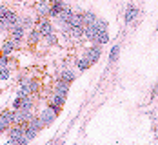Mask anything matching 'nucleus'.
Masks as SVG:
<instances>
[{
    "mask_svg": "<svg viewBox=\"0 0 158 145\" xmlns=\"http://www.w3.org/2000/svg\"><path fill=\"white\" fill-rule=\"evenodd\" d=\"M89 65H91V60H89L87 56H84V58H80V60H78V67L82 69V71H85Z\"/></svg>",
    "mask_w": 158,
    "mask_h": 145,
    "instance_id": "nucleus-20",
    "label": "nucleus"
},
{
    "mask_svg": "<svg viewBox=\"0 0 158 145\" xmlns=\"http://www.w3.org/2000/svg\"><path fill=\"white\" fill-rule=\"evenodd\" d=\"M33 107V96L27 95V96H22V109H31Z\"/></svg>",
    "mask_w": 158,
    "mask_h": 145,
    "instance_id": "nucleus-19",
    "label": "nucleus"
},
{
    "mask_svg": "<svg viewBox=\"0 0 158 145\" xmlns=\"http://www.w3.org/2000/svg\"><path fill=\"white\" fill-rule=\"evenodd\" d=\"M9 65V56L7 54H0V67H7Z\"/></svg>",
    "mask_w": 158,
    "mask_h": 145,
    "instance_id": "nucleus-25",
    "label": "nucleus"
},
{
    "mask_svg": "<svg viewBox=\"0 0 158 145\" xmlns=\"http://www.w3.org/2000/svg\"><path fill=\"white\" fill-rule=\"evenodd\" d=\"M16 2H24V0H16Z\"/></svg>",
    "mask_w": 158,
    "mask_h": 145,
    "instance_id": "nucleus-29",
    "label": "nucleus"
},
{
    "mask_svg": "<svg viewBox=\"0 0 158 145\" xmlns=\"http://www.w3.org/2000/svg\"><path fill=\"white\" fill-rule=\"evenodd\" d=\"M67 91H69V83H67L65 80H62V78H60V80L55 83V93H58V95L65 96V95H67Z\"/></svg>",
    "mask_w": 158,
    "mask_h": 145,
    "instance_id": "nucleus-6",
    "label": "nucleus"
},
{
    "mask_svg": "<svg viewBox=\"0 0 158 145\" xmlns=\"http://www.w3.org/2000/svg\"><path fill=\"white\" fill-rule=\"evenodd\" d=\"M56 116H58V109H55V107L48 105V107L40 113V120L44 122V125H49V123H53V122L56 120Z\"/></svg>",
    "mask_w": 158,
    "mask_h": 145,
    "instance_id": "nucleus-2",
    "label": "nucleus"
},
{
    "mask_svg": "<svg viewBox=\"0 0 158 145\" xmlns=\"http://www.w3.org/2000/svg\"><path fill=\"white\" fill-rule=\"evenodd\" d=\"M96 44H100V46H102V44H107V40H109V36H107V31H98L96 33Z\"/></svg>",
    "mask_w": 158,
    "mask_h": 145,
    "instance_id": "nucleus-15",
    "label": "nucleus"
},
{
    "mask_svg": "<svg viewBox=\"0 0 158 145\" xmlns=\"http://www.w3.org/2000/svg\"><path fill=\"white\" fill-rule=\"evenodd\" d=\"M60 78H62V80H65L67 83H71V82L75 80V73H73L71 69H64L62 75H60Z\"/></svg>",
    "mask_w": 158,
    "mask_h": 145,
    "instance_id": "nucleus-13",
    "label": "nucleus"
},
{
    "mask_svg": "<svg viewBox=\"0 0 158 145\" xmlns=\"http://www.w3.org/2000/svg\"><path fill=\"white\" fill-rule=\"evenodd\" d=\"M49 9H51L49 2H36V11H38V15L40 16H48Z\"/></svg>",
    "mask_w": 158,
    "mask_h": 145,
    "instance_id": "nucleus-12",
    "label": "nucleus"
},
{
    "mask_svg": "<svg viewBox=\"0 0 158 145\" xmlns=\"http://www.w3.org/2000/svg\"><path fill=\"white\" fill-rule=\"evenodd\" d=\"M118 51H120L118 46H114V47L111 49V53H109V60H111V62H114V60L118 58Z\"/></svg>",
    "mask_w": 158,
    "mask_h": 145,
    "instance_id": "nucleus-23",
    "label": "nucleus"
},
{
    "mask_svg": "<svg viewBox=\"0 0 158 145\" xmlns=\"http://www.w3.org/2000/svg\"><path fill=\"white\" fill-rule=\"evenodd\" d=\"M49 2H51V4H55V2H58V0H49Z\"/></svg>",
    "mask_w": 158,
    "mask_h": 145,
    "instance_id": "nucleus-28",
    "label": "nucleus"
},
{
    "mask_svg": "<svg viewBox=\"0 0 158 145\" xmlns=\"http://www.w3.org/2000/svg\"><path fill=\"white\" fill-rule=\"evenodd\" d=\"M36 29H38V33L42 34V38H46L48 34H51V33H55V31H53V26L49 24V22L46 20V18H44V16H40L38 24H36Z\"/></svg>",
    "mask_w": 158,
    "mask_h": 145,
    "instance_id": "nucleus-4",
    "label": "nucleus"
},
{
    "mask_svg": "<svg viewBox=\"0 0 158 145\" xmlns=\"http://www.w3.org/2000/svg\"><path fill=\"white\" fill-rule=\"evenodd\" d=\"M69 26H84V16L82 15H73L69 20Z\"/></svg>",
    "mask_w": 158,
    "mask_h": 145,
    "instance_id": "nucleus-18",
    "label": "nucleus"
},
{
    "mask_svg": "<svg viewBox=\"0 0 158 145\" xmlns=\"http://www.w3.org/2000/svg\"><path fill=\"white\" fill-rule=\"evenodd\" d=\"M40 38H42V34L38 33V29H36V27L29 31V44H38V40H40Z\"/></svg>",
    "mask_w": 158,
    "mask_h": 145,
    "instance_id": "nucleus-16",
    "label": "nucleus"
},
{
    "mask_svg": "<svg viewBox=\"0 0 158 145\" xmlns=\"http://www.w3.org/2000/svg\"><path fill=\"white\" fill-rule=\"evenodd\" d=\"M11 123H15V111H4L0 114V132L9 129Z\"/></svg>",
    "mask_w": 158,
    "mask_h": 145,
    "instance_id": "nucleus-3",
    "label": "nucleus"
},
{
    "mask_svg": "<svg viewBox=\"0 0 158 145\" xmlns=\"http://www.w3.org/2000/svg\"><path fill=\"white\" fill-rule=\"evenodd\" d=\"M26 132V125L16 123L15 127H9V143H20Z\"/></svg>",
    "mask_w": 158,
    "mask_h": 145,
    "instance_id": "nucleus-1",
    "label": "nucleus"
},
{
    "mask_svg": "<svg viewBox=\"0 0 158 145\" xmlns=\"http://www.w3.org/2000/svg\"><path fill=\"white\" fill-rule=\"evenodd\" d=\"M9 76H11L9 67H0V80H7Z\"/></svg>",
    "mask_w": 158,
    "mask_h": 145,
    "instance_id": "nucleus-21",
    "label": "nucleus"
},
{
    "mask_svg": "<svg viewBox=\"0 0 158 145\" xmlns=\"http://www.w3.org/2000/svg\"><path fill=\"white\" fill-rule=\"evenodd\" d=\"M64 7H65V6H64L62 0H58V2H55V4H51V9H49V16H60V13H62Z\"/></svg>",
    "mask_w": 158,
    "mask_h": 145,
    "instance_id": "nucleus-8",
    "label": "nucleus"
},
{
    "mask_svg": "<svg viewBox=\"0 0 158 145\" xmlns=\"http://www.w3.org/2000/svg\"><path fill=\"white\" fill-rule=\"evenodd\" d=\"M135 16H136V7L135 6H129L126 11V22L129 24V22H133L135 20Z\"/></svg>",
    "mask_w": 158,
    "mask_h": 145,
    "instance_id": "nucleus-14",
    "label": "nucleus"
},
{
    "mask_svg": "<svg viewBox=\"0 0 158 145\" xmlns=\"http://www.w3.org/2000/svg\"><path fill=\"white\" fill-rule=\"evenodd\" d=\"M64 102H65V96H62V95H58V93H53L51 95V98H49V105L51 107H55V109H62Z\"/></svg>",
    "mask_w": 158,
    "mask_h": 145,
    "instance_id": "nucleus-5",
    "label": "nucleus"
},
{
    "mask_svg": "<svg viewBox=\"0 0 158 145\" xmlns=\"http://www.w3.org/2000/svg\"><path fill=\"white\" fill-rule=\"evenodd\" d=\"M29 89H31V95L38 93V89H40V83H38L36 80H29Z\"/></svg>",
    "mask_w": 158,
    "mask_h": 145,
    "instance_id": "nucleus-22",
    "label": "nucleus"
},
{
    "mask_svg": "<svg viewBox=\"0 0 158 145\" xmlns=\"http://www.w3.org/2000/svg\"><path fill=\"white\" fill-rule=\"evenodd\" d=\"M15 47H16V42L13 40V38H11V40H6L4 46H2V54H7V56H9Z\"/></svg>",
    "mask_w": 158,
    "mask_h": 145,
    "instance_id": "nucleus-11",
    "label": "nucleus"
},
{
    "mask_svg": "<svg viewBox=\"0 0 158 145\" xmlns=\"http://www.w3.org/2000/svg\"><path fill=\"white\" fill-rule=\"evenodd\" d=\"M26 125H27V127H31V129H35L36 132H38V131H42V127H44V122L40 120V116H33V118L27 122V123H26Z\"/></svg>",
    "mask_w": 158,
    "mask_h": 145,
    "instance_id": "nucleus-9",
    "label": "nucleus"
},
{
    "mask_svg": "<svg viewBox=\"0 0 158 145\" xmlns=\"http://www.w3.org/2000/svg\"><path fill=\"white\" fill-rule=\"evenodd\" d=\"M82 16H84V26H91V24H96V20H98V18H96L93 13H84Z\"/></svg>",
    "mask_w": 158,
    "mask_h": 145,
    "instance_id": "nucleus-17",
    "label": "nucleus"
},
{
    "mask_svg": "<svg viewBox=\"0 0 158 145\" xmlns=\"http://www.w3.org/2000/svg\"><path fill=\"white\" fill-rule=\"evenodd\" d=\"M7 11H9V9H7L6 6H0V20H4V18H6V13H7Z\"/></svg>",
    "mask_w": 158,
    "mask_h": 145,
    "instance_id": "nucleus-27",
    "label": "nucleus"
},
{
    "mask_svg": "<svg viewBox=\"0 0 158 145\" xmlns=\"http://www.w3.org/2000/svg\"><path fill=\"white\" fill-rule=\"evenodd\" d=\"M20 24L26 27V29H31V26H33V22H31V18H24V20H20Z\"/></svg>",
    "mask_w": 158,
    "mask_h": 145,
    "instance_id": "nucleus-26",
    "label": "nucleus"
},
{
    "mask_svg": "<svg viewBox=\"0 0 158 145\" xmlns=\"http://www.w3.org/2000/svg\"><path fill=\"white\" fill-rule=\"evenodd\" d=\"M85 56L91 60V64H95L96 60L100 58V46H95V47L87 49V51H85Z\"/></svg>",
    "mask_w": 158,
    "mask_h": 145,
    "instance_id": "nucleus-7",
    "label": "nucleus"
},
{
    "mask_svg": "<svg viewBox=\"0 0 158 145\" xmlns=\"http://www.w3.org/2000/svg\"><path fill=\"white\" fill-rule=\"evenodd\" d=\"M11 31H13V40H15L16 44H18V42L22 40V36H24V31H26V27H24L22 24H16V26L13 27V29H11Z\"/></svg>",
    "mask_w": 158,
    "mask_h": 145,
    "instance_id": "nucleus-10",
    "label": "nucleus"
},
{
    "mask_svg": "<svg viewBox=\"0 0 158 145\" xmlns=\"http://www.w3.org/2000/svg\"><path fill=\"white\" fill-rule=\"evenodd\" d=\"M46 42H48L49 46H55V44H56V34H55V33L48 34V36H46Z\"/></svg>",
    "mask_w": 158,
    "mask_h": 145,
    "instance_id": "nucleus-24",
    "label": "nucleus"
}]
</instances>
